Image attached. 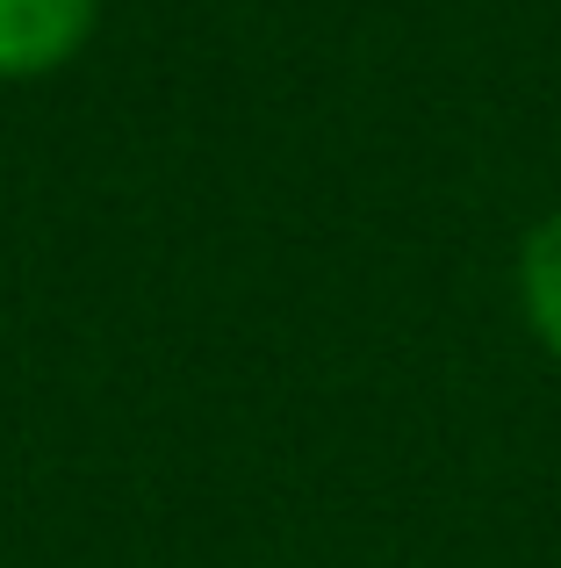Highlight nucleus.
I'll return each mask as SVG.
<instances>
[{
  "mask_svg": "<svg viewBox=\"0 0 561 568\" xmlns=\"http://www.w3.org/2000/svg\"><path fill=\"white\" fill-rule=\"evenodd\" d=\"M519 310L533 324V338L561 361V209L540 216L519 245Z\"/></svg>",
  "mask_w": 561,
  "mask_h": 568,
  "instance_id": "obj_2",
  "label": "nucleus"
},
{
  "mask_svg": "<svg viewBox=\"0 0 561 568\" xmlns=\"http://www.w3.org/2000/svg\"><path fill=\"white\" fill-rule=\"evenodd\" d=\"M101 0H0V80H51L86 51Z\"/></svg>",
  "mask_w": 561,
  "mask_h": 568,
  "instance_id": "obj_1",
  "label": "nucleus"
}]
</instances>
